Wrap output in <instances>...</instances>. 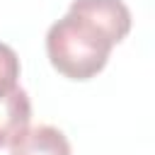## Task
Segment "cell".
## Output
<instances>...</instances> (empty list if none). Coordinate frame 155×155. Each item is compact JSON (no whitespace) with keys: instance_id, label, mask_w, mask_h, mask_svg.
Returning <instances> with one entry per match:
<instances>
[{"instance_id":"cell-1","label":"cell","mask_w":155,"mask_h":155,"mask_svg":"<svg viewBox=\"0 0 155 155\" xmlns=\"http://www.w3.org/2000/svg\"><path fill=\"white\" fill-rule=\"evenodd\" d=\"M116 36L90 15L68 7L46 31V53L51 65L68 80H90L104 70Z\"/></svg>"},{"instance_id":"cell-2","label":"cell","mask_w":155,"mask_h":155,"mask_svg":"<svg viewBox=\"0 0 155 155\" xmlns=\"http://www.w3.org/2000/svg\"><path fill=\"white\" fill-rule=\"evenodd\" d=\"M10 155H73L70 143L56 126L41 124V126H27L12 143Z\"/></svg>"},{"instance_id":"cell-3","label":"cell","mask_w":155,"mask_h":155,"mask_svg":"<svg viewBox=\"0 0 155 155\" xmlns=\"http://www.w3.org/2000/svg\"><path fill=\"white\" fill-rule=\"evenodd\" d=\"M31 119V102L22 87L0 94V148H7Z\"/></svg>"},{"instance_id":"cell-4","label":"cell","mask_w":155,"mask_h":155,"mask_svg":"<svg viewBox=\"0 0 155 155\" xmlns=\"http://www.w3.org/2000/svg\"><path fill=\"white\" fill-rule=\"evenodd\" d=\"M17 78H19V58L12 46L0 41V94L17 87Z\"/></svg>"}]
</instances>
